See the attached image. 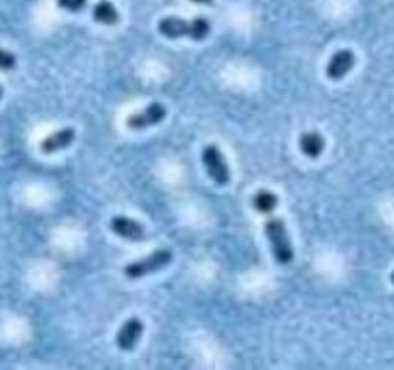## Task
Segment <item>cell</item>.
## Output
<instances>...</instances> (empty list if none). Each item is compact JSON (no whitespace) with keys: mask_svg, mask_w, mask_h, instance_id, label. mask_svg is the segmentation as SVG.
<instances>
[{"mask_svg":"<svg viewBox=\"0 0 394 370\" xmlns=\"http://www.w3.org/2000/svg\"><path fill=\"white\" fill-rule=\"evenodd\" d=\"M390 282H393V284H394V270H393V274H390Z\"/></svg>","mask_w":394,"mask_h":370,"instance_id":"obj_16","label":"cell"},{"mask_svg":"<svg viewBox=\"0 0 394 370\" xmlns=\"http://www.w3.org/2000/svg\"><path fill=\"white\" fill-rule=\"evenodd\" d=\"M202 162L206 166V172L218 185H227L231 181V172L227 166L226 158L221 155V150L216 145H208L202 150Z\"/></svg>","mask_w":394,"mask_h":370,"instance_id":"obj_4","label":"cell"},{"mask_svg":"<svg viewBox=\"0 0 394 370\" xmlns=\"http://www.w3.org/2000/svg\"><path fill=\"white\" fill-rule=\"evenodd\" d=\"M142 332H144V324H142L141 318H129V321L121 326V330L118 332V338H116V343L121 351H133L137 347V343L141 340Z\"/></svg>","mask_w":394,"mask_h":370,"instance_id":"obj_7","label":"cell"},{"mask_svg":"<svg viewBox=\"0 0 394 370\" xmlns=\"http://www.w3.org/2000/svg\"><path fill=\"white\" fill-rule=\"evenodd\" d=\"M266 235H268L269 245H271V253H273L275 261L279 264H290L293 258H295V251H293V245H290L289 234H287V228H285V222L281 218H268L266 220Z\"/></svg>","mask_w":394,"mask_h":370,"instance_id":"obj_2","label":"cell"},{"mask_svg":"<svg viewBox=\"0 0 394 370\" xmlns=\"http://www.w3.org/2000/svg\"><path fill=\"white\" fill-rule=\"evenodd\" d=\"M168 110L164 107L162 102H150L144 110L141 112H135L127 118V128L135 129V131H141V129H147L150 126H156L166 118Z\"/></svg>","mask_w":394,"mask_h":370,"instance_id":"obj_5","label":"cell"},{"mask_svg":"<svg viewBox=\"0 0 394 370\" xmlns=\"http://www.w3.org/2000/svg\"><path fill=\"white\" fill-rule=\"evenodd\" d=\"M0 99H2V87H0Z\"/></svg>","mask_w":394,"mask_h":370,"instance_id":"obj_17","label":"cell"},{"mask_svg":"<svg viewBox=\"0 0 394 370\" xmlns=\"http://www.w3.org/2000/svg\"><path fill=\"white\" fill-rule=\"evenodd\" d=\"M192 2H197V4H204V6L211 4V0H192Z\"/></svg>","mask_w":394,"mask_h":370,"instance_id":"obj_15","label":"cell"},{"mask_svg":"<svg viewBox=\"0 0 394 370\" xmlns=\"http://www.w3.org/2000/svg\"><path fill=\"white\" fill-rule=\"evenodd\" d=\"M56 4L68 12H81L87 6V0H56Z\"/></svg>","mask_w":394,"mask_h":370,"instance_id":"obj_13","label":"cell"},{"mask_svg":"<svg viewBox=\"0 0 394 370\" xmlns=\"http://www.w3.org/2000/svg\"><path fill=\"white\" fill-rule=\"evenodd\" d=\"M158 31L168 39H181V37H189L195 41H204L206 37L210 35V22L206 18H195V20H181V18H164L158 23Z\"/></svg>","mask_w":394,"mask_h":370,"instance_id":"obj_1","label":"cell"},{"mask_svg":"<svg viewBox=\"0 0 394 370\" xmlns=\"http://www.w3.org/2000/svg\"><path fill=\"white\" fill-rule=\"evenodd\" d=\"M73 139H75V129L63 128L60 131L50 133L49 137H44L41 143V150L44 155H52V153H58V150L68 149L73 143Z\"/></svg>","mask_w":394,"mask_h":370,"instance_id":"obj_9","label":"cell"},{"mask_svg":"<svg viewBox=\"0 0 394 370\" xmlns=\"http://www.w3.org/2000/svg\"><path fill=\"white\" fill-rule=\"evenodd\" d=\"M171 251L168 249H160L152 253V255L144 256L141 261H135V263H129L123 268V274L129 280H139V278H144L148 274H154V272L162 270L166 268L169 263H171Z\"/></svg>","mask_w":394,"mask_h":370,"instance_id":"obj_3","label":"cell"},{"mask_svg":"<svg viewBox=\"0 0 394 370\" xmlns=\"http://www.w3.org/2000/svg\"><path fill=\"white\" fill-rule=\"evenodd\" d=\"M110 229L116 235L123 237V239H129V241H142V239H147V232H144L141 224L131 220V218H127V216H113L112 220H110Z\"/></svg>","mask_w":394,"mask_h":370,"instance_id":"obj_8","label":"cell"},{"mask_svg":"<svg viewBox=\"0 0 394 370\" xmlns=\"http://www.w3.org/2000/svg\"><path fill=\"white\" fill-rule=\"evenodd\" d=\"M300 150L308 158H317L325 150V139L321 133L316 131H308L300 136Z\"/></svg>","mask_w":394,"mask_h":370,"instance_id":"obj_11","label":"cell"},{"mask_svg":"<svg viewBox=\"0 0 394 370\" xmlns=\"http://www.w3.org/2000/svg\"><path fill=\"white\" fill-rule=\"evenodd\" d=\"M354 64H356V56H354L352 50H338L329 58L325 73H327V78L331 81H340L348 71L352 70Z\"/></svg>","mask_w":394,"mask_h":370,"instance_id":"obj_6","label":"cell"},{"mask_svg":"<svg viewBox=\"0 0 394 370\" xmlns=\"http://www.w3.org/2000/svg\"><path fill=\"white\" fill-rule=\"evenodd\" d=\"M277 195L268 189H261L252 197V207L261 214H271L277 208Z\"/></svg>","mask_w":394,"mask_h":370,"instance_id":"obj_12","label":"cell"},{"mask_svg":"<svg viewBox=\"0 0 394 370\" xmlns=\"http://www.w3.org/2000/svg\"><path fill=\"white\" fill-rule=\"evenodd\" d=\"M92 20L102 25H116L120 22V12L110 0H99L92 6Z\"/></svg>","mask_w":394,"mask_h":370,"instance_id":"obj_10","label":"cell"},{"mask_svg":"<svg viewBox=\"0 0 394 370\" xmlns=\"http://www.w3.org/2000/svg\"><path fill=\"white\" fill-rule=\"evenodd\" d=\"M16 68V56L10 52V50L0 49V70L8 71L14 70Z\"/></svg>","mask_w":394,"mask_h":370,"instance_id":"obj_14","label":"cell"}]
</instances>
